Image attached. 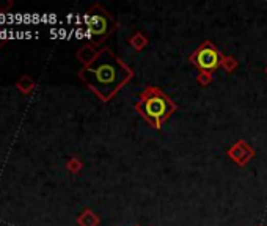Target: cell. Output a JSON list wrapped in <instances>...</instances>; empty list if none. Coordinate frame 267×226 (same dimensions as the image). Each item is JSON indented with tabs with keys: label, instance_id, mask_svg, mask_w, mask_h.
I'll return each mask as SVG.
<instances>
[{
	"label": "cell",
	"instance_id": "obj_1",
	"mask_svg": "<svg viewBox=\"0 0 267 226\" xmlns=\"http://www.w3.org/2000/svg\"><path fill=\"white\" fill-rule=\"evenodd\" d=\"M79 79L102 102H110L135 77L134 69L110 47H102L94 63L79 71Z\"/></svg>",
	"mask_w": 267,
	"mask_h": 226
},
{
	"label": "cell",
	"instance_id": "obj_11",
	"mask_svg": "<svg viewBox=\"0 0 267 226\" xmlns=\"http://www.w3.org/2000/svg\"><path fill=\"white\" fill-rule=\"evenodd\" d=\"M33 87H35V82L29 76H24L22 79L17 82V88L22 93H30L33 90Z\"/></svg>",
	"mask_w": 267,
	"mask_h": 226
},
{
	"label": "cell",
	"instance_id": "obj_10",
	"mask_svg": "<svg viewBox=\"0 0 267 226\" xmlns=\"http://www.w3.org/2000/svg\"><path fill=\"white\" fill-rule=\"evenodd\" d=\"M66 168L68 171H71L72 174H77L82 171V168H84V162H82L79 157H71L66 163Z\"/></svg>",
	"mask_w": 267,
	"mask_h": 226
},
{
	"label": "cell",
	"instance_id": "obj_3",
	"mask_svg": "<svg viewBox=\"0 0 267 226\" xmlns=\"http://www.w3.org/2000/svg\"><path fill=\"white\" fill-rule=\"evenodd\" d=\"M84 26L90 43L99 47L113 32L118 30V20L101 4H93L84 16Z\"/></svg>",
	"mask_w": 267,
	"mask_h": 226
},
{
	"label": "cell",
	"instance_id": "obj_2",
	"mask_svg": "<svg viewBox=\"0 0 267 226\" xmlns=\"http://www.w3.org/2000/svg\"><path fill=\"white\" fill-rule=\"evenodd\" d=\"M134 109L148 122L150 128H153L154 131H160L162 126L175 115V112L178 110V106L175 104V101L167 93H163L159 87L148 85L140 93V97L135 102Z\"/></svg>",
	"mask_w": 267,
	"mask_h": 226
},
{
	"label": "cell",
	"instance_id": "obj_12",
	"mask_svg": "<svg viewBox=\"0 0 267 226\" xmlns=\"http://www.w3.org/2000/svg\"><path fill=\"white\" fill-rule=\"evenodd\" d=\"M212 80H214V74H211V72H198V76H197V84L200 87L211 85Z\"/></svg>",
	"mask_w": 267,
	"mask_h": 226
},
{
	"label": "cell",
	"instance_id": "obj_16",
	"mask_svg": "<svg viewBox=\"0 0 267 226\" xmlns=\"http://www.w3.org/2000/svg\"><path fill=\"white\" fill-rule=\"evenodd\" d=\"M132 226H140V224H132Z\"/></svg>",
	"mask_w": 267,
	"mask_h": 226
},
{
	"label": "cell",
	"instance_id": "obj_5",
	"mask_svg": "<svg viewBox=\"0 0 267 226\" xmlns=\"http://www.w3.org/2000/svg\"><path fill=\"white\" fill-rule=\"evenodd\" d=\"M227 156L237 167H245V165H249V162L255 157V149L245 140H237L228 148Z\"/></svg>",
	"mask_w": 267,
	"mask_h": 226
},
{
	"label": "cell",
	"instance_id": "obj_7",
	"mask_svg": "<svg viewBox=\"0 0 267 226\" xmlns=\"http://www.w3.org/2000/svg\"><path fill=\"white\" fill-rule=\"evenodd\" d=\"M129 46L135 51V52H141L148 44H150V38L143 33V32H135L134 35H131L129 38Z\"/></svg>",
	"mask_w": 267,
	"mask_h": 226
},
{
	"label": "cell",
	"instance_id": "obj_14",
	"mask_svg": "<svg viewBox=\"0 0 267 226\" xmlns=\"http://www.w3.org/2000/svg\"><path fill=\"white\" fill-rule=\"evenodd\" d=\"M11 5H13V4H11V2H7V4H4V5H2V7H4V8H5V10H8V8H11Z\"/></svg>",
	"mask_w": 267,
	"mask_h": 226
},
{
	"label": "cell",
	"instance_id": "obj_13",
	"mask_svg": "<svg viewBox=\"0 0 267 226\" xmlns=\"http://www.w3.org/2000/svg\"><path fill=\"white\" fill-rule=\"evenodd\" d=\"M7 33H0V47H2L5 44V41H7Z\"/></svg>",
	"mask_w": 267,
	"mask_h": 226
},
{
	"label": "cell",
	"instance_id": "obj_9",
	"mask_svg": "<svg viewBox=\"0 0 267 226\" xmlns=\"http://www.w3.org/2000/svg\"><path fill=\"white\" fill-rule=\"evenodd\" d=\"M220 68L228 72V74H233L237 68H239V61L233 57V55H223L222 57V61H220Z\"/></svg>",
	"mask_w": 267,
	"mask_h": 226
},
{
	"label": "cell",
	"instance_id": "obj_6",
	"mask_svg": "<svg viewBox=\"0 0 267 226\" xmlns=\"http://www.w3.org/2000/svg\"><path fill=\"white\" fill-rule=\"evenodd\" d=\"M102 49H98L96 46H93L91 43L85 44V46H82L77 52H76V58L80 61L82 65L84 66H88L91 63H94L96 58L99 57Z\"/></svg>",
	"mask_w": 267,
	"mask_h": 226
},
{
	"label": "cell",
	"instance_id": "obj_8",
	"mask_svg": "<svg viewBox=\"0 0 267 226\" xmlns=\"http://www.w3.org/2000/svg\"><path fill=\"white\" fill-rule=\"evenodd\" d=\"M101 218L98 214H94L91 209L82 211V214L77 217V224L79 226H99Z\"/></svg>",
	"mask_w": 267,
	"mask_h": 226
},
{
	"label": "cell",
	"instance_id": "obj_15",
	"mask_svg": "<svg viewBox=\"0 0 267 226\" xmlns=\"http://www.w3.org/2000/svg\"><path fill=\"white\" fill-rule=\"evenodd\" d=\"M264 72H265V76H267V66H265V69H264Z\"/></svg>",
	"mask_w": 267,
	"mask_h": 226
},
{
	"label": "cell",
	"instance_id": "obj_4",
	"mask_svg": "<svg viewBox=\"0 0 267 226\" xmlns=\"http://www.w3.org/2000/svg\"><path fill=\"white\" fill-rule=\"evenodd\" d=\"M222 57H223L222 51H219L215 44H212L209 39H206L189 55V61L198 69V72L214 74L220 68Z\"/></svg>",
	"mask_w": 267,
	"mask_h": 226
}]
</instances>
